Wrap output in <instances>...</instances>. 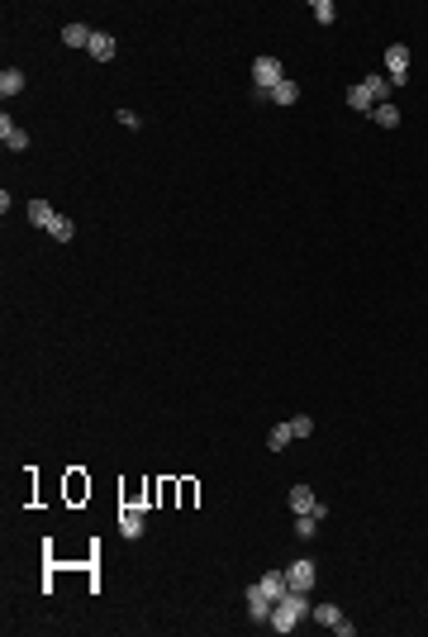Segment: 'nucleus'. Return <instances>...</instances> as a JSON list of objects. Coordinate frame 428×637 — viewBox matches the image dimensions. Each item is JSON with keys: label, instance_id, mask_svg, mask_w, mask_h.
Returning <instances> with one entry per match:
<instances>
[{"label": "nucleus", "instance_id": "9b49d317", "mask_svg": "<svg viewBox=\"0 0 428 637\" xmlns=\"http://www.w3.org/2000/svg\"><path fill=\"white\" fill-rule=\"evenodd\" d=\"M20 91H24V72H20V67H5V72H0V95L10 100V95H20Z\"/></svg>", "mask_w": 428, "mask_h": 637}, {"label": "nucleus", "instance_id": "7ed1b4c3", "mask_svg": "<svg viewBox=\"0 0 428 637\" xmlns=\"http://www.w3.org/2000/svg\"><path fill=\"white\" fill-rule=\"evenodd\" d=\"M385 67H390V86H404V81H409V48H404V43H390V48H385Z\"/></svg>", "mask_w": 428, "mask_h": 637}, {"label": "nucleus", "instance_id": "f03ea898", "mask_svg": "<svg viewBox=\"0 0 428 637\" xmlns=\"http://www.w3.org/2000/svg\"><path fill=\"white\" fill-rule=\"evenodd\" d=\"M252 81H257V95H267V91H276L281 81H286V72H281V62L276 57H252Z\"/></svg>", "mask_w": 428, "mask_h": 637}, {"label": "nucleus", "instance_id": "f8f14e48", "mask_svg": "<svg viewBox=\"0 0 428 637\" xmlns=\"http://www.w3.org/2000/svg\"><path fill=\"white\" fill-rule=\"evenodd\" d=\"M53 205H48V200H29V224H33V229H48V224H53Z\"/></svg>", "mask_w": 428, "mask_h": 637}, {"label": "nucleus", "instance_id": "4468645a", "mask_svg": "<svg viewBox=\"0 0 428 637\" xmlns=\"http://www.w3.org/2000/svg\"><path fill=\"white\" fill-rule=\"evenodd\" d=\"M72 233H77V224H72L67 214H53V224H48V238H53V243H72Z\"/></svg>", "mask_w": 428, "mask_h": 637}, {"label": "nucleus", "instance_id": "9d476101", "mask_svg": "<svg viewBox=\"0 0 428 637\" xmlns=\"http://www.w3.org/2000/svg\"><path fill=\"white\" fill-rule=\"evenodd\" d=\"M91 33L95 29H86V24H62V43L67 48H91Z\"/></svg>", "mask_w": 428, "mask_h": 637}, {"label": "nucleus", "instance_id": "dca6fc26", "mask_svg": "<svg viewBox=\"0 0 428 637\" xmlns=\"http://www.w3.org/2000/svg\"><path fill=\"white\" fill-rule=\"evenodd\" d=\"M267 100H276V105H295V100H300V86H295V81L286 77L281 86H276V91H267Z\"/></svg>", "mask_w": 428, "mask_h": 637}, {"label": "nucleus", "instance_id": "f3484780", "mask_svg": "<svg viewBox=\"0 0 428 637\" xmlns=\"http://www.w3.org/2000/svg\"><path fill=\"white\" fill-rule=\"evenodd\" d=\"M348 105L357 109V114H372L376 100H372V91H367V86H352V91H348Z\"/></svg>", "mask_w": 428, "mask_h": 637}, {"label": "nucleus", "instance_id": "aec40b11", "mask_svg": "<svg viewBox=\"0 0 428 637\" xmlns=\"http://www.w3.org/2000/svg\"><path fill=\"white\" fill-rule=\"evenodd\" d=\"M291 438H295V433H291V424H276V428L267 433V447H271V452H281L286 443H291Z\"/></svg>", "mask_w": 428, "mask_h": 637}, {"label": "nucleus", "instance_id": "6ab92c4d", "mask_svg": "<svg viewBox=\"0 0 428 637\" xmlns=\"http://www.w3.org/2000/svg\"><path fill=\"white\" fill-rule=\"evenodd\" d=\"M372 119L381 124V129H395V124H400V109H395V105H376Z\"/></svg>", "mask_w": 428, "mask_h": 637}, {"label": "nucleus", "instance_id": "39448f33", "mask_svg": "<svg viewBox=\"0 0 428 637\" xmlns=\"http://www.w3.org/2000/svg\"><path fill=\"white\" fill-rule=\"evenodd\" d=\"M286 581H291V590H305V594H309V585H314V561L309 557L291 561V566H286Z\"/></svg>", "mask_w": 428, "mask_h": 637}, {"label": "nucleus", "instance_id": "412c9836", "mask_svg": "<svg viewBox=\"0 0 428 637\" xmlns=\"http://www.w3.org/2000/svg\"><path fill=\"white\" fill-rule=\"evenodd\" d=\"M295 532H300V537L309 542V537L319 532V519H314V514H295Z\"/></svg>", "mask_w": 428, "mask_h": 637}, {"label": "nucleus", "instance_id": "ddd939ff", "mask_svg": "<svg viewBox=\"0 0 428 637\" xmlns=\"http://www.w3.org/2000/svg\"><path fill=\"white\" fill-rule=\"evenodd\" d=\"M362 86L372 91V100H376V105H390V77H381V72H376V77H367Z\"/></svg>", "mask_w": 428, "mask_h": 637}, {"label": "nucleus", "instance_id": "2eb2a0df", "mask_svg": "<svg viewBox=\"0 0 428 637\" xmlns=\"http://www.w3.org/2000/svg\"><path fill=\"white\" fill-rule=\"evenodd\" d=\"M86 53L95 57V62H109V57H114V38H109V33H91V48H86Z\"/></svg>", "mask_w": 428, "mask_h": 637}, {"label": "nucleus", "instance_id": "6e6552de", "mask_svg": "<svg viewBox=\"0 0 428 637\" xmlns=\"http://www.w3.org/2000/svg\"><path fill=\"white\" fill-rule=\"evenodd\" d=\"M291 509L295 514H314V509H319L314 490H309V485H291ZM314 519H319V514H314Z\"/></svg>", "mask_w": 428, "mask_h": 637}, {"label": "nucleus", "instance_id": "a211bd4d", "mask_svg": "<svg viewBox=\"0 0 428 637\" xmlns=\"http://www.w3.org/2000/svg\"><path fill=\"white\" fill-rule=\"evenodd\" d=\"M314 623H323V628H338V623H343V609H338V604H314Z\"/></svg>", "mask_w": 428, "mask_h": 637}, {"label": "nucleus", "instance_id": "5701e85b", "mask_svg": "<svg viewBox=\"0 0 428 637\" xmlns=\"http://www.w3.org/2000/svg\"><path fill=\"white\" fill-rule=\"evenodd\" d=\"M314 20H319V24H333V20H338L333 0H314Z\"/></svg>", "mask_w": 428, "mask_h": 637}, {"label": "nucleus", "instance_id": "0eeeda50", "mask_svg": "<svg viewBox=\"0 0 428 637\" xmlns=\"http://www.w3.org/2000/svg\"><path fill=\"white\" fill-rule=\"evenodd\" d=\"M143 528H148V514H143V509H119V532H124V537H143Z\"/></svg>", "mask_w": 428, "mask_h": 637}, {"label": "nucleus", "instance_id": "20e7f679", "mask_svg": "<svg viewBox=\"0 0 428 637\" xmlns=\"http://www.w3.org/2000/svg\"><path fill=\"white\" fill-rule=\"evenodd\" d=\"M257 594H262V599H271V604H276V599H286V594H291V581H286V571H267V576L257 581Z\"/></svg>", "mask_w": 428, "mask_h": 637}, {"label": "nucleus", "instance_id": "f257e3e1", "mask_svg": "<svg viewBox=\"0 0 428 637\" xmlns=\"http://www.w3.org/2000/svg\"><path fill=\"white\" fill-rule=\"evenodd\" d=\"M305 618H309V594H305V590H291L286 599L271 604V623H267V628H276V633H295Z\"/></svg>", "mask_w": 428, "mask_h": 637}, {"label": "nucleus", "instance_id": "423d86ee", "mask_svg": "<svg viewBox=\"0 0 428 637\" xmlns=\"http://www.w3.org/2000/svg\"><path fill=\"white\" fill-rule=\"evenodd\" d=\"M0 143H5L10 153H24V148H29V133L20 129V124H15L10 114H0Z\"/></svg>", "mask_w": 428, "mask_h": 637}, {"label": "nucleus", "instance_id": "4be33fe9", "mask_svg": "<svg viewBox=\"0 0 428 637\" xmlns=\"http://www.w3.org/2000/svg\"><path fill=\"white\" fill-rule=\"evenodd\" d=\"M291 433H295V438H314V419H309V414H295Z\"/></svg>", "mask_w": 428, "mask_h": 637}, {"label": "nucleus", "instance_id": "1a4fd4ad", "mask_svg": "<svg viewBox=\"0 0 428 637\" xmlns=\"http://www.w3.org/2000/svg\"><path fill=\"white\" fill-rule=\"evenodd\" d=\"M247 613H252V623H271V599L257 594V585H247Z\"/></svg>", "mask_w": 428, "mask_h": 637}]
</instances>
